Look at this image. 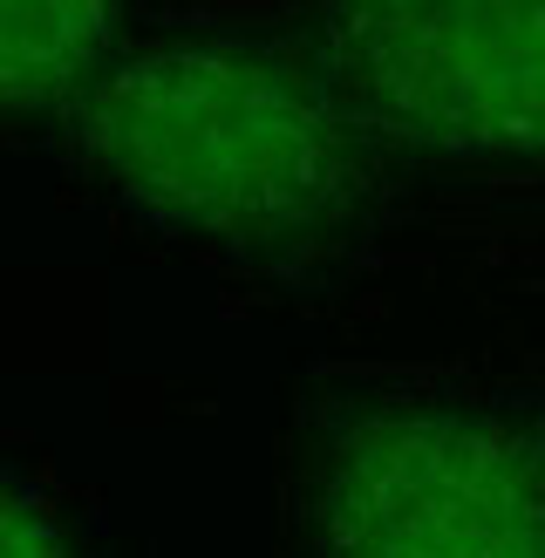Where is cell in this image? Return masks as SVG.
<instances>
[{
	"instance_id": "obj_4",
	"label": "cell",
	"mask_w": 545,
	"mask_h": 558,
	"mask_svg": "<svg viewBox=\"0 0 545 558\" xmlns=\"http://www.w3.org/2000/svg\"><path fill=\"white\" fill-rule=\"evenodd\" d=\"M109 0H0V109L62 96L96 62Z\"/></svg>"
},
{
	"instance_id": "obj_5",
	"label": "cell",
	"mask_w": 545,
	"mask_h": 558,
	"mask_svg": "<svg viewBox=\"0 0 545 558\" xmlns=\"http://www.w3.org/2000/svg\"><path fill=\"white\" fill-rule=\"evenodd\" d=\"M0 558H69L62 538H55V524L14 490H0Z\"/></svg>"
},
{
	"instance_id": "obj_3",
	"label": "cell",
	"mask_w": 545,
	"mask_h": 558,
	"mask_svg": "<svg viewBox=\"0 0 545 558\" xmlns=\"http://www.w3.org/2000/svg\"><path fill=\"white\" fill-rule=\"evenodd\" d=\"M327 558H545V463L477 415H375L320 490Z\"/></svg>"
},
{
	"instance_id": "obj_2",
	"label": "cell",
	"mask_w": 545,
	"mask_h": 558,
	"mask_svg": "<svg viewBox=\"0 0 545 558\" xmlns=\"http://www.w3.org/2000/svg\"><path fill=\"white\" fill-rule=\"evenodd\" d=\"M354 123L450 157H545V0H335Z\"/></svg>"
},
{
	"instance_id": "obj_1",
	"label": "cell",
	"mask_w": 545,
	"mask_h": 558,
	"mask_svg": "<svg viewBox=\"0 0 545 558\" xmlns=\"http://www.w3.org/2000/svg\"><path fill=\"white\" fill-rule=\"evenodd\" d=\"M96 171L157 218L266 239L341 198V123L314 82L259 48L178 41L109 69L75 109Z\"/></svg>"
}]
</instances>
